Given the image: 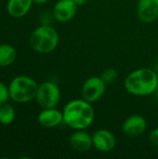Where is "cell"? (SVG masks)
I'll use <instances>...</instances> for the list:
<instances>
[{
    "label": "cell",
    "mask_w": 158,
    "mask_h": 159,
    "mask_svg": "<svg viewBox=\"0 0 158 159\" xmlns=\"http://www.w3.org/2000/svg\"><path fill=\"white\" fill-rule=\"evenodd\" d=\"M63 123L74 130L86 129L95 118V111L90 102L84 99L69 102L63 108Z\"/></svg>",
    "instance_id": "obj_1"
},
{
    "label": "cell",
    "mask_w": 158,
    "mask_h": 159,
    "mask_svg": "<svg viewBox=\"0 0 158 159\" xmlns=\"http://www.w3.org/2000/svg\"><path fill=\"white\" fill-rule=\"evenodd\" d=\"M124 88L131 95L149 96L157 90V74L150 68L137 69L126 77Z\"/></svg>",
    "instance_id": "obj_2"
},
{
    "label": "cell",
    "mask_w": 158,
    "mask_h": 159,
    "mask_svg": "<svg viewBox=\"0 0 158 159\" xmlns=\"http://www.w3.org/2000/svg\"><path fill=\"white\" fill-rule=\"evenodd\" d=\"M29 43L32 49L38 53H50L59 44V34L52 26L42 24L32 33Z\"/></svg>",
    "instance_id": "obj_3"
},
{
    "label": "cell",
    "mask_w": 158,
    "mask_h": 159,
    "mask_svg": "<svg viewBox=\"0 0 158 159\" xmlns=\"http://www.w3.org/2000/svg\"><path fill=\"white\" fill-rule=\"evenodd\" d=\"M38 85L34 79L26 75L15 77L9 84V97L18 103H25L36 97Z\"/></svg>",
    "instance_id": "obj_4"
},
{
    "label": "cell",
    "mask_w": 158,
    "mask_h": 159,
    "mask_svg": "<svg viewBox=\"0 0 158 159\" xmlns=\"http://www.w3.org/2000/svg\"><path fill=\"white\" fill-rule=\"evenodd\" d=\"M35 99L43 109L55 108L61 101V90L55 83L46 81L38 86Z\"/></svg>",
    "instance_id": "obj_5"
},
{
    "label": "cell",
    "mask_w": 158,
    "mask_h": 159,
    "mask_svg": "<svg viewBox=\"0 0 158 159\" xmlns=\"http://www.w3.org/2000/svg\"><path fill=\"white\" fill-rule=\"evenodd\" d=\"M106 83L100 76H91L88 78L82 88H81V96L85 101L93 103L98 102L105 93Z\"/></svg>",
    "instance_id": "obj_6"
},
{
    "label": "cell",
    "mask_w": 158,
    "mask_h": 159,
    "mask_svg": "<svg viewBox=\"0 0 158 159\" xmlns=\"http://www.w3.org/2000/svg\"><path fill=\"white\" fill-rule=\"evenodd\" d=\"M93 147L102 153H109L113 151L116 145L115 134L105 129H101L95 131L92 135Z\"/></svg>",
    "instance_id": "obj_7"
},
{
    "label": "cell",
    "mask_w": 158,
    "mask_h": 159,
    "mask_svg": "<svg viewBox=\"0 0 158 159\" xmlns=\"http://www.w3.org/2000/svg\"><path fill=\"white\" fill-rule=\"evenodd\" d=\"M147 129V122L141 115L129 116L122 125L123 133L129 138H138L142 135Z\"/></svg>",
    "instance_id": "obj_8"
},
{
    "label": "cell",
    "mask_w": 158,
    "mask_h": 159,
    "mask_svg": "<svg viewBox=\"0 0 158 159\" xmlns=\"http://www.w3.org/2000/svg\"><path fill=\"white\" fill-rule=\"evenodd\" d=\"M77 7L74 0H59L53 7V18L60 22H67L75 16Z\"/></svg>",
    "instance_id": "obj_9"
},
{
    "label": "cell",
    "mask_w": 158,
    "mask_h": 159,
    "mask_svg": "<svg viewBox=\"0 0 158 159\" xmlns=\"http://www.w3.org/2000/svg\"><path fill=\"white\" fill-rule=\"evenodd\" d=\"M137 14L142 22L156 21L158 19V0H139Z\"/></svg>",
    "instance_id": "obj_10"
},
{
    "label": "cell",
    "mask_w": 158,
    "mask_h": 159,
    "mask_svg": "<svg viewBox=\"0 0 158 159\" xmlns=\"http://www.w3.org/2000/svg\"><path fill=\"white\" fill-rule=\"evenodd\" d=\"M69 143L73 150L78 153H87L93 147L92 136L84 129L75 130L69 138Z\"/></svg>",
    "instance_id": "obj_11"
},
{
    "label": "cell",
    "mask_w": 158,
    "mask_h": 159,
    "mask_svg": "<svg viewBox=\"0 0 158 159\" xmlns=\"http://www.w3.org/2000/svg\"><path fill=\"white\" fill-rule=\"evenodd\" d=\"M37 121L42 127L54 128L63 122V115L56 108H46L39 113Z\"/></svg>",
    "instance_id": "obj_12"
},
{
    "label": "cell",
    "mask_w": 158,
    "mask_h": 159,
    "mask_svg": "<svg viewBox=\"0 0 158 159\" xmlns=\"http://www.w3.org/2000/svg\"><path fill=\"white\" fill-rule=\"evenodd\" d=\"M33 3V0H8L7 11L14 18H21L30 11Z\"/></svg>",
    "instance_id": "obj_13"
},
{
    "label": "cell",
    "mask_w": 158,
    "mask_h": 159,
    "mask_svg": "<svg viewBox=\"0 0 158 159\" xmlns=\"http://www.w3.org/2000/svg\"><path fill=\"white\" fill-rule=\"evenodd\" d=\"M16 59L15 48L7 44L0 45V67H6L14 62Z\"/></svg>",
    "instance_id": "obj_14"
},
{
    "label": "cell",
    "mask_w": 158,
    "mask_h": 159,
    "mask_svg": "<svg viewBox=\"0 0 158 159\" xmlns=\"http://www.w3.org/2000/svg\"><path fill=\"white\" fill-rule=\"evenodd\" d=\"M15 111L9 104L0 105V123L2 125H9L14 121Z\"/></svg>",
    "instance_id": "obj_15"
},
{
    "label": "cell",
    "mask_w": 158,
    "mask_h": 159,
    "mask_svg": "<svg viewBox=\"0 0 158 159\" xmlns=\"http://www.w3.org/2000/svg\"><path fill=\"white\" fill-rule=\"evenodd\" d=\"M102 79L106 83V85L114 83L118 77V72L115 68H107L105 69L101 75Z\"/></svg>",
    "instance_id": "obj_16"
},
{
    "label": "cell",
    "mask_w": 158,
    "mask_h": 159,
    "mask_svg": "<svg viewBox=\"0 0 158 159\" xmlns=\"http://www.w3.org/2000/svg\"><path fill=\"white\" fill-rule=\"evenodd\" d=\"M8 97H9L8 88L3 82L0 81V105L6 103Z\"/></svg>",
    "instance_id": "obj_17"
},
{
    "label": "cell",
    "mask_w": 158,
    "mask_h": 159,
    "mask_svg": "<svg viewBox=\"0 0 158 159\" xmlns=\"http://www.w3.org/2000/svg\"><path fill=\"white\" fill-rule=\"evenodd\" d=\"M149 141L151 144L155 147L158 148V128L154 129L149 135Z\"/></svg>",
    "instance_id": "obj_18"
},
{
    "label": "cell",
    "mask_w": 158,
    "mask_h": 159,
    "mask_svg": "<svg viewBox=\"0 0 158 159\" xmlns=\"http://www.w3.org/2000/svg\"><path fill=\"white\" fill-rule=\"evenodd\" d=\"M74 2L79 7V6H83L85 4H87L88 2V0H74Z\"/></svg>",
    "instance_id": "obj_19"
},
{
    "label": "cell",
    "mask_w": 158,
    "mask_h": 159,
    "mask_svg": "<svg viewBox=\"0 0 158 159\" xmlns=\"http://www.w3.org/2000/svg\"><path fill=\"white\" fill-rule=\"evenodd\" d=\"M47 1L48 0H33V2L35 3V4H37V5H43V4L47 3Z\"/></svg>",
    "instance_id": "obj_20"
},
{
    "label": "cell",
    "mask_w": 158,
    "mask_h": 159,
    "mask_svg": "<svg viewBox=\"0 0 158 159\" xmlns=\"http://www.w3.org/2000/svg\"><path fill=\"white\" fill-rule=\"evenodd\" d=\"M157 89H158V88H157Z\"/></svg>",
    "instance_id": "obj_21"
}]
</instances>
